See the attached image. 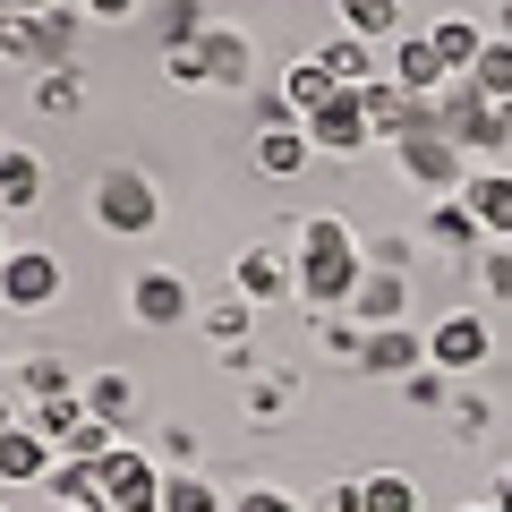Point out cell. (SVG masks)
Masks as SVG:
<instances>
[{
  "label": "cell",
  "instance_id": "1",
  "mask_svg": "<svg viewBox=\"0 0 512 512\" xmlns=\"http://www.w3.org/2000/svg\"><path fill=\"white\" fill-rule=\"evenodd\" d=\"M291 265H299V299H308L316 316H342L350 299H359V282H367V248H359V231H350L342 214H308L299 222Z\"/></svg>",
  "mask_w": 512,
  "mask_h": 512
},
{
  "label": "cell",
  "instance_id": "2",
  "mask_svg": "<svg viewBox=\"0 0 512 512\" xmlns=\"http://www.w3.org/2000/svg\"><path fill=\"white\" fill-rule=\"evenodd\" d=\"M86 214H94V231H111V239H146L154 222H163V188H154L146 171H103V180L86 188Z\"/></svg>",
  "mask_w": 512,
  "mask_h": 512
},
{
  "label": "cell",
  "instance_id": "3",
  "mask_svg": "<svg viewBox=\"0 0 512 512\" xmlns=\"http://www.w3.org/2000/svg\"><path fill=\"white\" fill-rule=\"evenodd\" d=\"M393 163H402V180H419L427 197H461V188H470V154L453 146V137H444V128H427V137H402V146H393Z\"/></svg>",
  "mask_w": 512,
  "mask_h": 512
},
{
  "label": "cell",
  "instance_id": "4",
  "mask_svg": "<svg viewBox=\"0 0 512 512\" xmlns=\"http://www.w3.org/2000/svg\"><path fill=\"white\" fill-rule=\"evenodd\" d=\"M495 359V333L478 308H444L436 325H427V367H444V376H478V367Z\"/></svg>",
  "mask_w": 512,
  "mask_h": 512
},
{
  "label": "cell",
  "instance_id": "5",
  "mask_svg": "<svg viewBox=\"0 0 512 512\" xmlns=\"http://www.w3.org/2000/svg\"><path fill=\"white\" fill-rule=\"evenodd\" d=\"M197 316V299H188V282L171 274V265H146V274H128V325H146V333H171Z\"/></svg>",
  "mask_w": 512,
  "mask_h": 512
},
{
  "label": "cell",
  "instance_id": "6",
  "mask_svg": "<svg viewBox=\"0 0 512 512\" xmlns=\"http://www.w3.org/2000/svg\"><path fill=\"white\" fill-rule=\"evenodd\" d=\"M299 128H308V146H316V154H342V163L376 146V128H367V103H359V86H342L325 111H308Z\"/></svg>",
  "mask_w": 512,
  "mask_h": 512
},
{
  "label": "cell",
  "instance_id": "7",
  "mask_svg": "<svg viewBox=\"0 0 512 512\" xmlns=\"http://www.w3.org/2000/svg\"><path fill=\"white\" fill-rule=\"evenodd\" d=\"M103 512H163V461L120 444L103 461Z\"/></svg>",
  "mask_w": 512,
  "mask_h": 512
},
{
  "label": "cell",
  "instance_id": "8",
  "mask_svg": "<svg viewBox=\"0 0 512 512\" xmlns=\"http://www.w3.org/2000/svg\"><path fill=\"white\" fill-rule=\"evenodd\" d=\"M60 299V256L52 248H9L0 256V308H52Z\"/></svg>",
  "mask_w": 512,
  "mask_h": 512
},
{
  "label": "cell",
  "instance_id": "9",
  "mask_svg": "<svg viewBox=\"0 0 512 512\" xmlns=\"http://www.w3.org/2000/svg\"><path fill=\"white\" fill-rule=\"evenodd\" d=\"M231 291H239V299H256V308H274V299H299V265H291L282 248H239Z\"/></svg>",
  "mask_w": 512,
  "mask_h": 512
},
{
  "label": "cell",
  "instance_id": "10",
  "mask_svg": "<svg viewBox=\"0 0 512 512\" xmlns=\"http://www.w3.org/2000/svg\"><path fill=\"white\" fill-rule=\"evenodd\" d=\"M384 77H393L402 94H419V103H436V94L453 86V69H444V52H436L427 35H402V43H393V60H384Z\"/></svg>",
  "mask_w": 512,
  "mask_h": 512
},
{
  "label": "cell",
  "instance_id": "11",
  "mask_svg": "<svg viewBox=\"0 0 512 512\" xmlns=\"http://www.w3.org/2000/svg\"><path fill=\"white\" fill-rule=\"evenodd\" d=\"M461 205L478 214V231H487V248H504V239H512V163H495V171H470V188H461Z\"/></svg>",
  "mask_w": 512,
  "mask_h": 512
},
{
  "label": "cell",
  "instance_id": "12",
  "mask_svg": "<svg viewBox=\"0 0 512 512\" xmlns=\"http://www.w3.org/2000/svg\"><path fill=\"white\" fill-rule=\"evenodd\" d=\"M52 461H60V444L52 436H35V427H9V436H0V487H43V478H52Z\"/></svg>",
  "mask_w": 512,
  "mask_h": 512
},
{
  "label": "cell",
  "instance_id": "13",
  "mask_svg": "<svg viewBox=\"0 0 512 512\" xmlns=\"http://www.w3.org/2000/svg\"><path fill=\"white\" fill-rule=\"evenodd\" d=\"M359 367H367V376H419V367H427V333H410V325H376V333H367V350H359Z\"/></svg>",
  "mask_w": 512,
  "mask_h": 512
},
{
  "label": "cell",
  "instance_id": "14",
  "mask_svg": "<svg viewBox=\"0 0 512 512\" xmlns=\"http://www.w3.org/2000/svg\"><path fill=\"white\" fill-rule=\"evenodd\" d=\"M197 69H205V86H248V77H256V52H248L239 26H205V35H197Z\"/></svg>",
  "mask_w": 512,
  "mask_h": 512
},
{
  "label": "cell",
  "instance_id": "15",
  "mask_svg": "<svg viewBox=\"0 0 512 512\" xmlns=\"http://www.w3.org/2000/svg\"><path fill=\"white\" fill-rule=\"evenodd\" d=\"M308 163H316L308 128H256V171H265V180H299Z\"/></svg>",
  "mask_w": 512,
  "mask_h": 512
},
{
  "label": "cell",
  "instance_id": "16",
  "mask_svg": "<svg viewBox=\"0 0 512 512\" xmlns=\"http://www.w3.org/2000/svg\"><path fill=\"white\" fill-rule=\"evenodd\" d=\"M427 43H436V52H444V69H453V77H470L478 69V52H487V26H478V18H461V9H453V18H436V26H427Z\"/></svg>",
  "mask_w": 512,
  "mask_h": 512
},
{
  "label": "cell",
  "instance_id": "17",
  "mask_svg": "<svg viewBox=\"0 0 512 512\" xmlns=\"http://www.w3.org/2000/svg\"><path fill=\"white\" fill-rule=\"evenodd\" d=\"M402 308H410V282H402V274H376V265H367V282H359V299H350V316L376 333V325H402Z\"/></svg>",
  "mask_w": 512,
  "mask_h": 512
},
{
  "label": "cell",
  "instance_id": "18",
  "mask_svg": "<svg viewBox=\"0 0 512 512\" xmlns=\"http://www.w3.org/2000/svg\"><path fill=\"white\" fill-rule=\"evenodd\" d=\"M26 205H43V154L0 146V214H26Z\"/></svg>",
  "mask_w": 512,
  "mask_h": 512
},
{
  "label": "cell",
  "instance_id": "19",
  "mask_svg": "<svg viewBox=\"0 0 512 512\" xmlns=\"http://www.w3.org/2000/svg\"><path fill=\"white\" fill-rule=\"evenodd\" d=\"M333 94H342V86H333V69H325V60H316V52H299L291 69H282V103H291L299 120H308V111H325Z\"/></svg>",
  "mask_w": 512,
  "mask_h": 512
},
{
  "label": "cell",
  "instance_id": "20",
  "mask_svg": "<svg viewBox=\"0 0 512 512\" xmlns=\"http://www.w3.org/2000/svg\"><path fill=\"white\" fill-rule=\"evenodd\" d=\"M427 239H436V248H461V256H487V231H478V214L461 197H436L427 205Z\"/></svg>",
  "mask_w": 512,
  "mask_h": 512
},
{
  "label": "cell",
  "instance_id": "21",
  "mask_svg": "<svg viewBox=\"0 0 512 512\" xmlns=\"http://www.w3.org/2000/svg\"><path fill=\"white\" fill-rule=\"evenodd\" d=\"M316 60L333 69V86H376V77H384L376 43H359V35H333V43H316Z\"/></svg>",
  "mask_w": 512,
  "mask_h": 512
},
{
  "label": "cell",
  "instance_id": "22",
  "mask_svg": "<svg viewBox=\"0 0 512 512\" xmlns=\"http://www.w3.org/2000/svg\"><path fill=\"white\" fill-rule=\"evenodd\" d=\"M86 410L103 427H128L137 419V376H128V367H103V376H86Z\"/></svg>",
  "mask_w": 512,
  "mask_h": 512
},
{
  "label": "cell",
  "instance_id": "23",
  "mask_svg": "<svg viewBox=\"0 0 512 512\" xmlns=\"http://www.w3.org/2000/svg\"><path fill=\"white\" fill-rule=\"evenodd\" d=\"M342 9V35L359 43H402V0H333Z\"/></svg>",
  "mask_w": 512,
  "mask_h": 512
},
{
  "label": "cell",
  "instance_id": "24",
  "mask_svg": "<svg viewBox=\"0 0 512 512\" xmlns=\"http://www.w3.org/2000/svg\"><path fill=\"white\" fill-rule=\"evenodd\" d=\"M86 419H94V410H86V384H77V393H52V402H26V427L52 436V444H69Z\"/></svg>",
  "mask_w": 512,
  "mask_h": 512
},
{
  "label": "cell",
  "instance_id": "25",
  "mask_svg": "<svg viewBox=\"0 0 512 512\" xmlns=\"http://www.w3.org/2000/svg\"><path fill=\"white\" fill-rule=\"evenodd\" d=\"M248 325H256V299H239V291H222L214 308H205V342L231 359V350H248Z\"/></svg>",
  "mask_w": 512,
  "mask_h": 512
},
{
  "label": "cell",
  "instance_id": "26",
  "mask_svg": "<svg viewBox=\"0 0 512 512\" xmlns=\"http://www.w3.org/2000/svg\"><path fill=\"white\" fill-rule=\"evenodd\" d=\"M9 393H26V402H52V393H77V376L52 359V350H35V359L9 367Z\"/></svg>",
  "mask_w": 512,
  "mask_h": 512
},
{
  "label": "cell",
  "instance_id": "27",
  "mask_svg": "<svg viewBox=\"0 0 512 512\" xmlns=\"http://www.w3.org/2000/svg\"><path fill=\"white\" fill-rule=\"evenodd\" d=\"M43 487H52V504H94V512H103V461H69V453H60Z\"/></svg>",
  "mask_w": 512,
  "mask_h": 512
},
{
  "label": "cell",
  "instance_id": "28",
  "mask_svg": "<svg viewBox=\"0 0 512 512\" xmlns=\"http://www.w3.org/2000/svg\"><path fill=\"white\" fill-rule=\"evenodd\" d=\"M359 495H367V512H419V478L410 470H367Z\"/></svg>",
  "mask_w": 512,
  "mask_h": 512
},
{
  "label": "cell",
  "instance_id": "29",
  "mask_svg": "<svg viewBox=\"0 0 512 512\" xmlns=\"http://www.w3.org/2000/svg\"><path fill=\"white\" fill-rule=\"evenodd\" d=\"M77 103H86V77L77 69H43L35 77V111L43 120H77Z\"/></svg>",
  "mask_w": 512,
  "mask_h": 512
},
{
  "label": "cell",
  "instance_id": "30",
  "mask_svg": "<svg viewBox=\"0 0 512 512\" xmlns=\"http://www.w3.org/2000/svg\"><path fill=\"white\" fill-rule=\"evenodd\" d=\"M470 86L487 94V103H512V43H504V35H495L487 52H478V69H470Z\"/></svg>",
  "mask_w": 512,
  "mask_h": 512
},
{
  "label": "cell",
  "instance_id": "31",
  "mask_svg": "<svg viewBox=\"0 0 512 512\" xmlns=\"http://www.w3.org/2000/svg\"><path fill=\"white\" fill-rule=\"evenodd\" d=\"M163 512H222V495L197 470H163Z\"/></svg>",
  "mask_w": 512,
  "mask_h": 512
},
{
  "label": "cell",
  "instance_id": "32",
  "mask_svg": "<svg viewBox=\"0 0 512 512\" xmlns=\"http://www.w3.org/2000/svg\"><path fill=\"white\" fill-rule=\"evenodd\" d=\"M205 26H214V18H205L197 0H171L163 18H154V35H163V52H188V43H197V35H205Z\"/></svg>",
  "mask_w": 512,
  "mask_h": 512
},
{
  "label": "cell",
  "instance_id": "33",
  "mask_svg": "<svg viewBox=\"0 0 512 512\" xmlns=\"http://www.w3.org/2000/svg\"><path fill=\"white\" fill-rule=\"evenodd\" d=\"M60 453H69V461H111V453H120V427H103V419H86V427H77L69 444H60Z\"/></svg>",
  "mask_w": 512,
  "mask_h": 512
},
{
  "label": "cell",
  "instance_id": "34",
  "mask_svg": "<svg viewBox=\"0 0 512 512\" xmlns=\"http://www.w3.org/2000/svg\"><path fill=\"white\" fill-rule=\"evenodd\" d=\"M402 393H410V410H444V393H453V376H444V367H419V376H410Z\"/></svg>",
  "mask_w": 512,
  "mask_h": 512
},
{
  "label": "cell",
  "instance_id": "35",
  "mask_svg": "<svg viewBox=\"0 0 512 512\" xmlns=\"http://www.w3.org/2000/svg\"><path fill=\"white\" fill-rule=\"evenodd\" d=\"M231 512H308V504L282 495V487H248V495H231Z\"/></svg>",
  "mask_w": 512,
  "mask_h": 512
},
{
  "label": "cell",
  "instance_id": "36",
  "mask_svg": "<svg viewBox=\"0 0 512 512\" xmlns=\"http://www.w3.org/2000/svg\"><path fill=\"white\" fill-rule=\"evenodd\" d=\"M478 274H487V291H495V299H512V239L478 256Z\"/></svg>",
  "mask_w": 512,
  "mask_h": 512
},
{
  "label": "cell",
  "instance_id": "37",
  "mask_svg": "<svg viewBox=\"0 0 512 512\" xmlns=\"http://www.w3.org/2000/svg\"><path fill=\"white\" fill-rule=\"evenodd\" d=\"M282 410H291V384H256V393H248V419H282Z\"/></svg>",
  "mask_w": 512,
  "mask_h": 512
},
{
  "label": "cell",
  "instance_id": "38",
  "mask_svg": "<svg viewBox=\"0 0 512 512\" xmlns=\"http://www.w3.org/2000/svg\"><path fill=\"white\" fill-rule=\"evenodd\" d=\"M308 512H367V495H359V478H342V487H325Z\"/></svg>",
  "mask_w": 512,
  "mask_h": 512
},
{
  "label": "cell",
  "instance_id": "39",
  "mask_svg": "<svg viewBox=\"0 0 512 512\" xmlns=\"http://www.w3.org/2000/svg\"><path fill=\"white\" fill-rule=\"evenodd\" d=\"M163 77H171V86H205V69H197V43H188V52H163Z\"/></svg>",
  "mask_w": 512,
  "mask_h": 512
},
{
  "label": "cell",
  "instance_id": "40",
  "mask_svg": "<svg viewBox=\"0 0 512 512\" xmlns=\"http://www.w3.org/2000/svg\"><path fill=\"white\" fill-rule=\"evenodd\" d=\"M86 18L94 26H128V18H137V0H86Z\"/></svg>",
  "mask_w": 512,
  "mask_h": 512
},
{
  "label": "cell",
  "instance_id": "41",
  "mask_svg": "<svg viewBox=\"0 0 512 512\" xmlns=\"http://www.w3.org/2000/svg\"><path fill=\"white\" fill-rule=\"evenodd\" d=\"M495 512H512V470H504V478H495Z\"/></svg>",
  "mask_w": 512,
  "mask_h": 512
},
{
  "label": "cell",
  "instance_id": "42",
  "mask_svg": "<svg viewBox=\"0 0 512 512\" xmlns=\"http://www.w3.org/2000/svg\"><path fill=\"white\" fill-rule=\"evenodd\" d=\"M0 393H9V359H0Z\"/></svg>",
  "mask_w": 512,
  "mask_h": 512
},
{
  "label": "cell",
  "instance_id": "43",
  "mask_svg": "<svg viewBox=\"0 0 512 512\" xmlns=\"http://www.w3.org/2000/svg\"><path fill=\"white\" fill-rule=\"evenodd\" d=\"M461 512H495V504H461Z\"/></svg>",
  "mask_w": 512,
  "mask_h": 512
},
{
  "label": "cell",
  "instance_id": "44",
  "mask_svg": "<svg viewBox=\"0 0 512 512\" xmlns=\"http://www.w3.org/2000/svg\"><path fill=\"white\" fill-rule=\"evenodd\" d=\"M60 9H86V0H60Z\"/></svg>",
  "mask_w": 512,
  "mask_h": 512
},
{
  "label": "cell",
  "instance_id": "45",
  "mask_svg": "<svg viewBox=\"0 0 512 512\" xmlns=\"http://www.w3.org/2000/svg\"><path fill=\"white\" fill-rule=\"evenodd\" d=\"M0 256H9V248H0Z\"/></svg>",
  "mask_w": 512,
  "mask_h": 512
}]
</instances>
